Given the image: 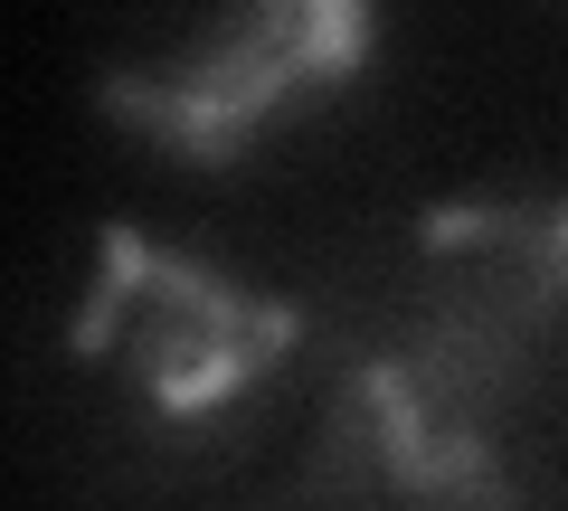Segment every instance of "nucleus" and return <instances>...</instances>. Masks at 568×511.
Masks as SVG:
<instances>
[{
    "instance_id": "nucleus-1",
    "label": "nucleus",
    "mask_w": 568,
    "mask_h": 511,
    "mask_svg": "<svg viewBox=\"0 0 568 511\" xmlns=\"http://www.w3.org/2000/svg\"><path fill=\"white\" fill-rule=\"evenodd\" d=\"M342 446L407 511H568V190L446 200L332 331Z\"/></svg>"
},
{
    "instance_id": "nucleus-2",
    "label": "nucleus",
    "mask_w": 568,
    "mask_h": 511,
    "mask_svg": "<svg viewBox=\"0 0 568 511\" xmlns=\"http://www.w3.org/2000/svg\"><path fill=\"white\" fill-rule=\"evenodd\" d=\"M379 0H133L95 58V114L181 171H237L379 67Z\"/></svg>"
},
{
    "instance_id": "nucleus-3",
    "label": "nucleus",
    "mask_w": 568,
    "mask_h": 511,
    "mask_svg": "<svg viewBox=\"0 0 568 511\" xmlns=\"http://www.w3.org/2000/svg\"><path fill=\"white\" fill-rule=\"evenodd\" d=\"M67 360L95 369L162 446H219L256 427L313 360H332V331L313 304L219 256L104 218L95 275L67 313Z\"/></svg>"
}]
</instances>
